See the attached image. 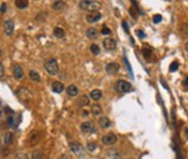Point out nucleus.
<instances>
[{
  "label": "nucleus",
  "mask_w": 188,
  "mask_h": 159,
  "mask_svg": "<svg viewBox=\"0 0 188 159\" xmlns=\"http://www.w3.org/2000/svg\"><path fill=\"white\" fill-rule=\"evenodd\" d=\"M178 69V62H173L169 66V72H176Z\"/></svg>",
  "instance_id": "28"
},
{
  "label": "nucleus",
  "mask_w": 188,
  "mask_h": 159,
  "mask_svg": "<svg viewBox=\"0 0 188 159\" xmlns=\"http://www.w3.org/2000/svg\"><path fill=\"white\" fill-rule=\"evenodd\" d=\"M184 85H186V87H188V77H187V78H186V80H184Z\"/></svg>",
  "instance_id": "38"
},
{
  "label": "nucleus",
  "mask_w": 188,
  "mask_h": 159,
  "mask_svg": "<svg viewBox=\"0 0 188 159\" xmlns=\"http://www.w3.org/2000/svg\"><path fill=\"white\" fill-rule=\"evenodd\" d=\"M4 31H5V34L8 37H10L13 34V31H14V21L13 20H5L4 23Z\"/></svg>",
  "instance_id": "8"
},
{
  "label": "nucleus",
  "mask_w": 188,
  "mask_h": 159,
  "mask_svg": "<svg viewBox=\"0 0 188 159\" xmlns=\"http://www.w3.org/2000/svg\"><path fill=\"white\" fill-rule=\"evenodd\" d=\"M87 37L90 38V39H96V38L98 37V31L94 29V28H89V29L87 30Z\"/></svg>",
  "instance_id": "22"
},
{
  "label": "nucleus",
  "mask_w": 188,
  "mask_h": 159,
  "mask_svg": "<svg viewBox=\"0 0 188 159\" xmlns=\"http://www.w3.org/2000/svg\"><path fill=\"white\" fill-rule=\"evenodd\" d=\"M4 66H3V64L2 63H0V78H3L4 77Z\"/></svg>",
  "instance_id": "34"
},
{
  "label": "nucleus",
  "mask_w": 188,
  "mask_h": 159,
  "mask_svg": "<svg viewBox=\"0 0 188 159\" xmlns=\"http://www.w3.org/2000/svg\"><path fill=\"white\" fill-rule=\"evenodd\" d=\"M90 52H92L94 55H98V54L100 53V49L98 48V45L93 44V45H90Z\"/></svg>",
  "instance_id": "26"
},
{
  "label": "nucleus",
  "mask_w": 188,
  "mask_h": 159,
  "mask_svg": "<svg viewBox=\"0 0 188 159\" xmlns=\"http://www.w3.org/2000/svg\"><path fill=\"white\" fill-rule=\"evenodd\" d=\"M79 8L82 10H89L92 13H96L100 8V4L96 0H83V2H79Z\"/></svg>",
  "instance_id": "1"
},
{
  "label": "nucleus",
  "mask_w": 188,
  "mask_h": 159,
  "mask_svg": "<svg viewBox=\"0 0 188 159\" xmlns=\"http://www.w3.org/2000/svg\"><path fill=\"white\" fill-rule=\"evenodd\" d=\"M0 11L5 13L6 11V4H2V8H0Z\"/></svg>",
  "instance_id": "35"
},
{
  "label": "nucleus",
  "mask_w": 188,
  "mask_h": 159,
  "mask_svg": "<svg viewBox=\"0 0 188 159\" xmlns=\"http://www.w3.org/2000/svg\"><path fill=\"white\" fill-rule=\"evenodd\" d=\"M40 137H41V134H40L38 130L31 132L30 134L28 135V144H30V145H37L39 142H40Z\"/></svg>",
  "instance_id": "5"
},
{
  "label": "nucleus",
  "mask_w": 188,
  "mask_h": 159,
  "mask_svg": "<svg viewBox=\"0 0 188 159\" xmlns=\"http://www.w3.org/2000/svg\"><path fill=\"white\" fill-rule=\"evenodd\" d=\"M66 6V4H65V2H60V0H59V2H54L53 3V9L54 10H63L64 8Z\"/></svg>",
  "instance_id": "15"
},
{
  "label": "nucleus",
  "mask_w": 188,
  "mask_h": 159,
  "mask_svg": "<svg viewBox=\"0 0 188 159\" xmlns=\"http://www.w3.org/2000/svg\"><path fill=\"white\" fill-rule=\"evenodd\" d=\"M105 70H107L108 74L114 75V74H117V73L119 72V65H118L117 63H109V64H107V66H105Z\"/></svg>",
  "instance_id": "10"
},
{
  "label": "nucleus",
  "mask_w": 188,
  "mask_h": 159,
  "mask_svg": "<svg viewBox=\"0 0 188 159\" xmlns=\"http://www.w3.org/2000/svg\"><path fill=\"white\" fill-rule=\"evenodd\" d=\"M137 34H138L139 37H142V38L146 37V34H144V31H142V30H138V31H137Z\"/></svg>",
  "instance_id": "36"
},
{
  "label": "nucleus",
  "mask_w": 188,
  "mask_h": 159,
  "mask_svg": "<svg viewBox=\"0 0 188 159\" xmlns=\"http://www.w3.org/2000/svg\"><path fill=\"white\" fill-rule=\"evenodd\" d=\"M102 95H103V94H102V91H100V90H97V89L93 90L92 93H90V98H92L93 100H96V102L102 98Z\"/></svg>",
  "instance_id": "21"
},
{
  "label": "nucleus",
  "mask_w": 188,
  "mask_h": 159,
  "mask_svg": "<svg viewBox=\"0 0 188 159\" xmlns=\"http://www.w3.org/2000/svg\"><path fill=\"white\" fill-rule=\"evenodd\" d=\"M29 78H30L33 81H35V83H39V81H40V75H39L35 70H30V72H29Z\"/></svg>",
  "instance_id": "19"
},
{
  "label": "nucleus",
  "mask_w": 188,
  "mask_h": 159,
  "mask_svg": "<svg viewBox=\"0 0 188 159\" xmlns=\"http://www.w3.org/2000/svg\"><path fill=\"white\" fill-rule=\"evenodd\" d=\"M153 21H154L156 24L159 23V21H162V15H158V14L154 15V18H153Z\"/></svg>",
  "instance_id": "31"
},
{
  "label": "nucleus",
  "mask_w": 188,
  "mask_h": 159,
  "mask_svg": "<svg viewBox=\"0 0 188 159\" xmlns=\"http://www.w3.org/2000/svg\"><path fill=\"white\" fill-rule=\"evenodd\" d=\"M66 93L69 97H76L78 95V88H76L75 85H69L66 88Z\"/></svg>",
  "instance_id": "14"
},
{
  "label": "nucleus",
  "mask_w": 188,
  "mask_h": 159,
  "mask_svg": "<svg viewBox=\"0 0 188 159\" xmlns=\"http://www.w3.org/2000/svg\"><path fill=\"white\" fill-rule=\"evenodd\" d=\"M14 77L16 78V79H23V77H24V72H23V68L20 65H14Z\"/></svg>",
  "instance_id": "12"
},
{
  "label": "nucleus",
  "mask_w": 188,
  "mask_h": 159,
  "mask_svg": "<svg viewBox=\"0 0 188 159\" xmlns=\"http://www.w3.org/2000/svg\"><path fill=\"white\" fill-rule=\"evenodd\" d=\"M13 140H14V134H13L11 132H8L6 134H5V138H4V143L6 145H9V144L13 143Z\"/></svg>",
  "instance_id": "17"
},
{
  "label": "nucleus",
  "mask_w": 188,
  "mask_h": 159,
  "mask_svg": "<svg viewBox=\"0 0 188 159\" xmlns=\"http://www.w3.org/2000/svg\"><path fill=\"white\" fill-rule=\"evenodd\" d=\"M117 90L121 91V93H129V91L133 90V87L131 85V83H128L125 80H119L115 85Z\"/></svg>",
  "instance_id": "4"
},
{
  "label": "nucleus",
  "mask_w": 188,
  "mask_h": 159,
  "mask_svg": "<svg viewBox=\"0 0 188 159\" xmlns=\"http://www.w3.org/2000/svg\"><path fill=\"white\" fill-rule=\"evenodd\" d=\"M87 148H88V150H89V152H93V150H96V148H97V144H96V143H88Z\"/></svg>",
  "instance_id": "30"
},
{
  "label": "nucleus",
  "mask_w": 188,
  "mask_h": 159,
  "mask_svg": "<svg viewBox=\"0 0 188 159\" xmlns=\"http://www.w3.org/2000/svg\"><path fill=\"white\" fill-rule=\"evenodd\" d=\"M143 54H144V56H146L147 59H149V58H151V49L144 48V49H143Z\"/></svg>",
  "instance_id": "29"
},
{
  "label": "nucleus",
  "mask_w": 188,
  "mask_h": 159,
  "mask_svg": "<svg viewBox=\"0 0 188 159\" xmlns=\"http://www.w3.org/2000/svg\"><path fill=\"white\" fill-rule=\"evenodd\" d=\"M80 129L83 133L85 134H89V133H94L96 132V127H94V124L92 122H84L80 124Z\"/></svg>",
  "instance_id": "6"
},
{
  "label": "nucleus",
  "mask_w": 188,
  "mask_h": 159,
  "mask_svg": "<svg viewBox=\"0 0 188 159\" xmlns=\"http://www.w3.org/2000/svg\"><path fill=\"white\" fill-rule=\"evenodd\" d=\"M99 124H100V127H103V128H109L110 120L108 118H105V116H102V118H99Z\"/></svg>",
  "instance_id": "20"
},
{
  "label": "nucleus",
  "mask_w": 188,
  "mask_h": 159,
  "mask_svg": "<svg viewBox=\"0 0 188 159\" xmlns=\"http://www.w3.org/2000/svg\"><path fill=\"white\" fill-rule=\"evenodd\" d=\"M102 140H103V143L105 145H113L117 142V135L113 134V133H109V134H105Z\"/></svg>",
  "instance_id": "7"
},
{
  "label": "nucleus",
  "mask_w": 188,
  "mask_h": 159,
  "mask_svg": "<svg viewBox=\"0 0 188 159\" xmlns=\"http://www.w3.org/2000/svg\"><path fill=\"white\" fill-rule=\"evenodd\" d=\"M13 159H28V155L25 153H18L13 157Z\"/></svg>",
  "instance_id": "27"
},
{
  "label": "nucleus",
  "mask_w": 188,
  "mask_h": 159,
  "mask_svg": "<svg viewBox=\"0 0 188 159\" xmlns=\"http://www.w3.org/2000/svg\"><path fill=\"white\" fill-rule=\"evenodd\" d=\"M100 18H102V15H100V13H98V11L90 13V14H88L87 16H85V19H87L88 23H97V21L100 20Z\"/></svg>",
  "instance_id": "11"
},
{
  "label": "nucleus",
  "mask_w": 188,
  "mask_h": 159,
  "mask_svg": "<svg viewBox=\"0 0 188 159\" xmlns=\"http://www.w3.org/2000/svg\"><path fill=\"white\" fill-rule=\"evenodd\" d=\"M90 112H92L94 115H100L102 108H100V105H98V104H94V105H92V108H90Z\"/></svg>",
  "instance_id": "24"
},
{
  "label": "nucleus",
  "mask_w": 188,
  "mask_h": 159,
  "mask_svg": "<svg viewBox=\"0 0 188 159\" xmlns=\"http://www.w3.org/2000/svg\"><path fill=\"white\" fill-rule=\"evenodd\" d=\"M44 68H45V70H47L48 74L55 75L58 73V70H59V65H58V62L55 59H49V60L45 62Z\"/></svg>",
  "instance_id": "2"
},
{
  "label": "nucleus",
  "mask_w": 188,
  "mask_h": 159,
  "mask_svg": "<svg viewBox=\"0 0 188 159\" xmlns=\"http://www.w3.org/2000/svg\"><path fill=\"white\" fill-rule=\"evenodd\" d=\"M0 58H2V48H0Z\"/></svg>",
  "instance_id": "40"
},
{
  "label": "nucleus",
  "mask_w": 188,
  "mask_h": 159,
  "mask_svg": "<svg viewBox=\"0 0 188 159\" xmlns=\"http://www.w3.org/2000/svg\"><path fill=\"white\" fill-rule=\"evenodd\" d=\"M69 148H70V150H72V152H73L76 157H78V158L83 159V158L85 157V152H84L83 147H82L79 143H76V142H72V143H69Z\"/></svg>",
  "instance_id": "3"
},
{
  "label": "nucleus",
  "mask_w": 188,
  "mask_h": 159,
  "mask_svg": "<svg viewBox=\"0 0 188 159\" xmlns=\"http://www.w3.org/2000/svg\"><path fill=\"white\" fill-rule=\"evenodd\" d=\"M76 104L80 105V107L88 105V104H89V98H88V97H85V95H83V97H80V99H78V102H76Z\"/></svg>",
  "instance_id": "23"
},
{
  "label": "nucleus",
  "mask_w": 188,
  "mask_h": 159,
  "mask_svg": "<svg viewBox=\"0 0 188 159\" xmlns=\"http://www.w3.org/2000/svg\"><path fill=\"white\" fill-rule=\"evenodd\" d=\"M52 89H53L54 93H62V91H63L65 88H64V85H63V83H60V81H54L53 84H52Z\"/></svg>",
  "instance_id": "13"
},
{
  "label": "nucleus",
  "mask_w": 188,
  "mask_h": 159,
  "mask_svg": "<svg viewBox=\"0 0 188 159\" xmlns=\"http://www.w3.org/2000/svg\"><path fill=\"white\" fill-rule=\"evenodd\" d=\"M44 16H45V14H39V15H37V21H38V23L44 21Z\"/></svg>",
  "instance_id": "32"
},
{
  "label": "nucleus",
  "mask_w": 188,
  "mask_h": 159,
  "mask_svg": "<svg viewBox=\"0 0 188 159\" xmlns=\"http://www.w3.org/2000/svg\"><path fill=\"white\" fill-rule=\"evenodd\" d=\"M103 45L107 50H114L115 46H117V43L113 38H105L104 41H103Z\"/></svg>",
  "instance_id": "9"
},
{
  "label": "nucleus",
  "mask_w": 188,
  "mask_h": 159,
  "mask_svg": "<svg viewBox=\"0 0 188 159\" xmlns=\"http://www.w3.org/2000/svg\"><path fill=\"white\" fill-rule=\"evenodd\" d=\"M123 27H124V30L128 33V24H127L125 21H123Z\"/></svg>",
  "instance_id": "37"
},
{
  "label": "nucleus",
  "mask_w": 188,
  "mask_h": 159,
  "mask_svg": "<svg viewBox=\"0 0 188 159\" xmlns=\"http://www.w3.org/2000/svg\"><path fill=\"white\" fill-rule=\"evenodd\" d=\"M15 5H16V8H19V9H25V8H28L29 2L28 0H16Z\"/></svg>",
  "instance_id": "18"
},
{
  "label": "nucleus",
  "mask_w": 188,
  "mask_h": 159,
  "mask_svg": "<svg viewBox=\"0 0 188 159\" xmlns=\"http://www.w3.org/2000/svg\"><path fill=\"white\" fill-rule=\"evenodd\" d=\"M31 158L33 159H44L45 158V154L43 150H34L33 154H31Z\"/></svg>",
  "instance_id": "16"
},
{
  "label": "nucleus",
  "mask_w": 188,
  "mask_h": 159,
  "mask_svg": "<svg viewBox=\"0 0 188 159\" xmlns=\"http://www.w3.org/2000/svg\"><path fill=\"white\" fill-rule=\"evenodd\" d=\"M102 34H104V35H109V34H110V30H109L107 27H103V29H102Z\"/></svg>",
  "instance_id": "33"
},
{
  "label": "nucleus",
  "mask_w": 188,
  "mask_h": 159,
  "mask_svg": "<svg viewBox=\"0 0 188 159\" xmlns=\"http://www.w3.org/2000/svg\"><path fill=\"white\" fill-rule=\"evenodd\" d=\"M54 35H55L57 38H64V37H65V33H64V30H63L62 28L57 27V28L54 29Z\"/></svg>",
  "instance_id": "25"
},
{
  "label": "nucleus",
  "mask_w": 188,
  "mask_h": 159,
  "mask_svg": "<svg viewBox=\"0 0 188 159\" xmlns=\"http://www.w3.org/2000/svg\"><path fill=\"white\" fill-rule=\"evenodd\" d=\"M186 50H187V52H188V41H187V43H186Z\"/></svg>",
  "instance_id": "39"
}]
</instances>
